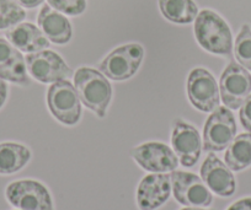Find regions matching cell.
<instances>
[{
  "mask_svg": "<svg viewBox=\"0 0 251 210\" xmlns=\"http://www.w3.org/2000/svg\"><path fill=\"white\" fill-rule=\"evenodd\" d=\"M195 37L212 54L230 55L233 36L226 21L212 10H202L195 20Z\"/></svg>",
  "mask_w": 251,
  "mask_h": 210,
  "instance_id": "6da1fadb",
  "label": "cell"
},
{
  "mask_svg": "<svg viewBox=\"0 0 251 210\" xmlns=\"http://www.w3.org/2000/svg\"><path fill=\"white\" fill-rule=\"evenodd\" d=\"M74 85L85 107L103 118L112 97V88L102 73L91 68H80L74 74Z\"/></svg>",
  "mask_w": 251,
  "mask_h": 210,
  "instance_id": "7a4b0ae2",
  "label": "cell"
},
{
  "mask_svg": "<svg viewBox=\"0 0 251 210\" xmlns=\"http://www.w3.org/2000/svg\"><path fill=\"white\" fill-rule=\"evenodd\" d=\"M5 198L11 207L19 210H55L50 189L32 178L9 183L5 188Z\"/></svg>",
  "mask_w": 251,
  "mask_h": 210,
  "instance_id": "3957f363",
  "label": "cell"
},
{
  "mask_svg": "<svg viewBox=\"0 0 251 210\" xmlns=\"http://www.w3.org/2000/svg\"><path fill=\"white\" fill-rule=\"evenodd\" d=\"M80 102L75 88L68 80L57 81L48 89V108L53 117L62 124L74 125L80 120Z\"/></svg>",
  "mask_w": 251,
  "mask_h": 210,
  "instance_id": "277c9868",
  "label": "cell"
},
{
  "mask_svg": "<svg viewBox=\"0 0 251 210\" xmlns=\"http://www.w3.org/2000/svg\"><path fill=\"white\" fill-rule=\"evenodd\" d=\"M236 135V123L228 107H218L211 113L203 127V150L218 153L226 150Z\"/></svg>",
  "mask_w": 251,
  "mask_h": 210,
  "instance_id": "5b68a950",
  "label": "cell"
},
{
  "mask_svg": "<svg viewBox=\"0 0 251 210\" xmlns=\"http://www.w3.org/2000/svg\"><path fill=\"white\" fill-rule=\"evenodd\" d=\"M174 198L183 207L209 208L213 203V193L202 178L187 171H173L170 173Z\"/></svg>",
  "mask_w": 251,
  "mask_h": 210,
  "instance_id": "8992f818",
  "label": "cell"
},
{
  "mask_svg": "<svg viewBox=\"0 0 251 210\" xmlns=\"http://www.w3.org/2000/svg\"><path fill=\"white\" fill-rule=\"evenodd\" d=\"M144 57V49L138 43L121 46L101 62V73L115 81H123L137 73Z\"/></svg>",
  "mask_w": 251,
  "mask_h": 210,
  "instance_id": "52a82bcc",
  "label": "cell"
},
{
  "mask_svg": "<svg viewBox=\"0 0 251 210\" xmlns=\"http://www.w3.org/2000/svg\"><path fill=\"white\" fill-rule=\"evenodd\" d=\"M134 163L151 173H171L177 170L178 159L173 148L160 141H148L131 150Z\"/></svg>",
  "mask_w": 251,
  "mask_h": 210,
  "instance_id": "ba28073f",
  "label": "cell"
},
{
  "mask_svg": "<svg viewBox=\"0 0 251 210\" xmlns=\"http://www.w3.org/2000/svg\"><path fill=\"white\" fill-rule=\"evenodd\" d=\"M25 62L28 74L42 84L66 80L73 74V70L67 65L63 58L53 50L43 49L30 53L26 55Z\"/></svg>",
  "mask_w": 251,
  "mask_h": 210,
  "instance_id": "9c48e42d",
  "label": "cell"
},
{
  "mask_svg": "<svg viewBox=\"0 0 251 210\" xmlns=\"http://www.w3.org/2000/svg\"><path fill=\"white\" fill-rule=\"evenodd\" d=\"M219 93L229 110H238L251 93V75L239 63L230 62L219 80Z\"/></svg>",
  "mask_w": 251,
  "mask_h": 210,
  "instance_id": "30bf717a",
  "label": "cell"
},
{
  "mask_svg": "<svg viewBox=\"0 0 251 210\" xmlns=\"http://www.w3.org/2000/svg\"><path fill=\"white\" fill-rule=\"evenodd\" d=\"M188 100L202 112H213L219 107V88L214 76L203 68H196L187 79Z\"/></svg>",
  "mask_w": 251,
  "mask_h": 210,
  "instance_id": "8fae6325",
  "label": "cell"
},
{
  "mask_svg": "<svg viewBox=\"0 0 251 210\" xmlns=\"http://www.w3.org/2000/svg\"><path fill=\"white\" fill-rule=\"evenodd\" d=\"M171 148L183 167H192L201 158L203 143L200 132L194 125L176 119L171 132Z\"/></svg>",
  "mask_w": 251,
  "mask_h": 210,
  "instance_id": "7c38bea8",
  "label": "cell"
},
{
  "mask_svg": "<svg viewBox=\"0 0 251 210\" xmlns=\"http://www.w3.org/2000/svg\"><path fill=\"white\" fill-rule=\"evenodd\" d=\"M171 192L170 173H149L142 178L137 188V207L139 210L159 209L168 202Z\"/></svg>",
  "mask_w": 251,
  "mask_h": 210,
  "instance_id": "4fadbf2b",
  "label": "cell"
},
{
  "mask_svg": "<svg viewBox=\"0 0 251 210\" xmlns=\"http://www.w3.org/2000/svg\"><path fill=\"white\" fill-rule=\"evenodd\" d=\"M200 177L213 194L229 198L235 193L236 180L230 168L214 153H209L200 170Z\"/></svg>",
  "mask_w": 251,
  "mask_h": 210,
  "instance_id": "5bb4252c",
  "label": "cell"
},
{
  "mask_svg": "<svg viewBox=\"0 0 251 210\" xmlns=\"http://www.w3.org/2000/svg\"><path fill=\"white\" fill-rule=\"evenodd\" d=\"M0 79L20 86H27L30 84L23 53L14 47L8 40L1 37H0Z\"/></svg>",
  "mask_w": 251,
  "mask_h": 210,
  "instance_id": "9a60e30c",
  "label": "cell"
},
{
  "mask_svg": "<svg viewBox=\"0 0 251 210\" xmlns=\"http://www.w3.org/2000/svg\"><path fill=\"white\" fill-rule=\"evenodd\" d=\"M6 40L20 52L35 53L47 49L50 47V40L45 33L30 23H20L13 26L5 32Z\"/></svg>",
  "mask_w": 251,
  "mask_h": 210,
  "instance_id": "2e32d148",
  "label": "cell"
},
{
  "mask_svg": "<svg viewBox=\"0 0 251 210\" xmlns=\"http://www.w3.org/2000/svg\"><path fill=\"white\" fill-rule=\"evenodd\" d=\"M37 23L46 37L55 45H66L72 38V25L68 19L50 5L41 9Z\"/></svg>",
  "mask_w": 251,
  "mask_h": 210,
  "instance_id": "e0dca14e",
  "label": "cell"
},
{
  "mask_svg": "<svg viewBox=\"0 0 251 210\" xmlns=\"http://www.w3.org/2000/svg\"><path fill=\"white\" fill-rule=\"evenodd\" d=\"M32 153L24 144L0 143V175L9 176L20 172L31 161Z\"/></svg>",
  "mask_w": 251,
  "mask_h": 210,
  "instance_id": "ac0fdd59",
  "label": "cell"
},
{
  "mask_svg": "<svg viewBox=\"0 0 251 210\" xmlns=\"http://www.w3.org/2000/svg\"><path fill=\"white\" fill-rule=\"evenodd\" d=\"M224 163L234 172H240L251 166V132L234 138L226 148Z\"/></svg>",
  "mask_w": 251,
  "mask_h": 210,
  "instance_id": "d6986e66",
  "label": "cell"
},
{
  "mask_svg": "<svg viewBox=\"0 0 251 210\" xmlns=\"http://www.w3.org/2000/svg\"><path fill=\"white\" fill-rule=\"evenodd\" d=\"M161 14L175 23H190L196 20L199 8L194 0H158Z\"/></svg>",
  "mask_w": 251,
  "mask_h": 210,
  "instance_id": "ffe728a7",
  "label": "cell"
},
{
  "mask_svg": "<svg viewBox=\"0 0 251 210\" xmlns=\"http://www.w3.org/2000/svg\"><path fill=\"white\" fill-rule=\"evenodd\" d=\"M234 54L241 67L251 71V27L244 23L236 36L234 45Z\"/></svg>",
  "mask_w": 251,
  "mask_h": 210,
  "instance_id": "44dd1931",
  "label": "cell"
},
{
  "mask_svg": "<svg viewBox=\"0 0 251 210\" xmlns=\"http://www.w3.org/2000/svg\"><path fill=\"white\" fill-rule=\"evenodd\" d=\"M26 13L14 0H0V30H9L23 23Z\"/></svg>",
  "mask_w": 251,
  "mask_h": 210,
  "instance_id": "7402d4cb",
  "label": "cell"
},
{
  "mask_svg": "<svg viewBox=\"0 0 251 210\" xmlns=\"http://www.w3.org/2000/svg\"><path fill=\"white\" fill-rule=\"evenodd\" d=\"M50 6L69 16L80 15L86 9V0H47Z\"/></svg>",
  "mask_w": 251,
  "mask_h": 210,
  "instance_id": "603a6c76",
  "label": "cell"
},
{
  "mask_svg": "<svg viewBox=\"0 0 251 210\" xmlns=\"http://www.w3.org/2000/svg\"><path fill=\"white\" fill-rule=\"evenodd\" d=\"M239 117H240L241 125L246 130L251 132V93L246 97V100L241 105Z\"/></svg>",
  "mask_w": 251,
  "mask_h": 210,
  "instance_id": "cb8c5ba5",
  "label": "cell"
},
{
  "mask_svg": "<svg viewBox=\"0 0 251 210\" xmlns=\"http://www.w3.org/2000/svg\"><path fill=\"white\" fill-rule=\"evenodd\" d=\"M226 210H251V197H244L229 205Z\"/></svg>",
  "mask_w": 251,
  "mask_h": 210,
  "instance_id": "d4e9b609",
  "label": "cell"
},
{
  "mask_svg": "<svg viewBox=\"0 0 251 210\" xmlns=\"http://www.w3.org/2000/svg\"><path fill=\"white\" fill-rule=\"evenodd\" d=\"M18 5H20L21 8H26V9H33L37 8L38 5L45 1V0H14Z\"/></svg>",
  "mask_w": 251,
  "mask_h": 210,
  "instance_id": "484cf974",
  "label": "cell"
},
{
  "mask_svg": "<svg viewBox=\"0 0 251 210\" xmlns=\"http://www.w3.org/2000/svg\"><path fill=\"white\" fill-rule=\"evenodd\" d=\"M6 100H8V85L5 81L0 79V110L5 105Z\"/></svg>",
  "mask_w": 251,
  "mask_h": 210,
  "instance_id": "4316f807",
  "label": "cell"
},
{
  "mask_svg": "<svg viewBox=\"0 0 251 210\" xmlns=\"http://www.w3.org/2000/svg\"><path fill=\"white\" fill-rule=\"evenodd\" d=\"M180 210H214V209H209V208H200V207H183L182 209Z\"/></svg>",
  "mask_w": 251,
  "mask_h": 210,
  "instance_id": "83f0119b",
  "label": "cell"
},
{
  "mask_svg": "<svg viewBox=\"0 0 251 210\" xmlns=\"http://www.w3.org/2000/svg\"><path fill=\"white\" fill-rule=\"evenodd\" d=\"M16 210H19V209H16Z\"/></svg>",
  "mask_w": 251,
  "mask_h": 210,
  "instance_id": "f1b7e54d",
  "label": "cell"
}]
</instances>
